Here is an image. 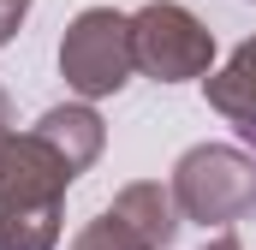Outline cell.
Segmentation results:
<instances>
[{
  "label": "cell",
  "instance_id": "1",
  "mask_svg": "<svg viewBox=\"0 0 256 250\" xmlns=\"http://www.w3.org/2000/svg\"><path fill=\"white\" fill-rule=\"evenodd\" d=\"M72 161L36 131H12L0 149V250H54L60 244V202L72 185Z\"/></svg>",
  "mask_w": 256,
  "mask_h": 250
},
{
  "label": "cell",
  "instance_id": "2",
  "mask_svg": "<svg viewBox=\"0 0 256 250\" xmlns=\"http://www.w3.org/2000/svg\"><path fill=\"white\" fill-rule=\"evenodd\" d=\"M167 190H173L185 220L232 226V220L256 214V161L244 149H226V143H196L179 155Z\"/></svg>",
  "mask_w": 256,
  "mask_h": 250
},
{
  "label": "cell",
  "instance_id": "3",
  "mask_svg": "<svg viewBox=\"0 0 256 250\" xmlns=\"http://www.w3.org/2000/svg\"><path fill=\"white\" fill-rule=\"evenodd\" d=\"M60 72H66V84H72L84 102L126 90L131 72H137V54H131V18L114 12V6L78 12L72 30H66V42H60Z\"/></svg>",
  "mask_w": 256,
  "mask_h": 250
},
{
  "label": "cell",
  "instance_id": "4",
  "mask_svg": "<svg viewBox=\"0 0 256 250\" xmlns=\"http://www.w3.org/2000/svg\"><path fill=\"white\" fill-rule=\"evenodd\" d=\"M131 54H137V72L161 84H185L208 72L214 30H202V18H191L179 0H149L143 12H131Z\"/></svg>",
  "mask_w": 256,
  "mask_h": 250
},
{
  "label": "cell",
  "instance_id": "5",
  "mask_svg": "<svg viewBox=\"0 0 256 250\" xmlns=\"http://www.w3.org/2000/svg\"><path fill=\"white\" fill-rule=\"evenodd\" d=\"M202 84H208V108H214L220 120L238 125L244 143H256V36L220 66L214 78H202Z\"/></svg>",
  "mask_w": 256,
  "mask_h": 250
},
{
  "label": "cell",
  "instance_id": "6",
  "mask_svg": "<svg viewBox=\"0 0 256 250\" xmlns=\"http://www.w3.org/2000/svg\"><path fill=\"white\" fill-rule=\"evenodd\" d=\"M114 214H120L149 250H167V238L179 232V202H173V190H161L155 179L126 185L120 196H114Z\"/></svg>",
  "mask_w": 256,
  "mask_h": 250
},
{
  "label": "cell",
  "instance_id": "7",
  "mask_svg": "<svg viewBox=\"0 0 256 250\" xmlns=\"http://www.w3.org/2000/svg\"><path fill=\"white\" fill-rule=\"evenodd\" d=\"M36 137L60 149L66 161H72V173H84V167L102 155V143H108V125L96 120V108H48V114L36 120Z\"/></svg>",
  "mask_w": 256,
  "mask_h": 250
},
{
  "label": "cell",
  "instance_id": "8",
  "mask_svg": "<svg viewBox=\"0 0 256 250\" xmlns=\"http://www.w3.org/2000/svg\"><path fill=\"white\" fill-rule=\"evenodd\" d=\"M72 250H149V244H143V238L131 232L126 220L108 208V214H96V220H90V226L72 238Z\"/></svg>",
  "mask_w": 256,
  "mask_h": 250
},
{
  "label": "cell",
  "instance_id": "9",
  "mask_svg": "<svg viewBox=\"0 0 256 250\" xmlns=\"http://www.w3.org/2000/svg\"><path fill=\"white\" fill-rule=\"evenodd\" d=\"M12 143V108H6V96H0V149Z\"/></svg>",
  "mask_w": 256,
  "mask_h": 250
},
{
  "label": "cell",
  "instance_id": "10",
  "mask_svg": "<svg viewBox=\"0 0 256 250\" xmlns=\"http://www.w3.org/2000/svg\"><path fill=\"white\" fill-rule=\"evenodd\" d=\"M202 250H238V238H232V232H220V238H208Z\"/></svg>",
  "mask_w": 256,
  "mask_h": 250
}]
</instances>
